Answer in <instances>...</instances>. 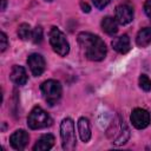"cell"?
Returning <instances> with one entry per match:
<instances>
[{
  "instance_id": "cell-10",
  "label": "cell",
  "mask_w": 151,
  "mask_h": 151,
  "mask_svg": "<svg viewBox=\"0 0 151 151\" xmlns=\"http://www.w3.org/2000/svg\"><path fill=\"white\" fill-rule=\"evenodd\" d=\"M28 140H29V136L25 130H17L9 137L11 146L19 151L26 147V145L28 144Z\"/></svg>"
},
{
  "instance_id": "cell-7",
  "label": "cell",
  "mask_w": 151,
  "mask_h": 151,
  "mask_svg": "<svg viewBox=\"0 0 151 151\" xmlns=\"http://www.w3.org/2000/svg\"><path fill=\"white\" fill-rule=\"evenodd\" d=\"M130 119H131L132 125H133L136 129L142 130V129H145V127L150 124L151 117H150V113H149L146 110L137 107V109H134V110L132 111Z\"/></svg>"
},
{
  "instance_id": "cell-18",
  "label": "cell",
  "mask_w": 151,
  "mask_h": 151,
  "mask_svg": "<svg viewBox=\"0 0 151 151\" xmlns=\"http://www.w3.org/2000/svg\"><path fill=\"white\" fill-rule=\"evenodd\" d=\"M139 87L143 90V91H145V92H149L150 90H151V80H150V78L146 76V74H142L140 77H139Z\"/></svg>"
},
{
  "instance_id": "cell-4",
  "label": "cell",
  "mask_w": 151,
  "mask_h": 151,
  "mask_svg": "<svg viewBox=\"0 0 151 151\" xmlns=\"http://www.w3.org/2000/svg\"><path fill=\"white\" fill-rule=\"evenodd\" d=\"M40 90H41V93H42L45 101L51 106L55 105L61 98L63 88H61L60 83L57 80L50 79V80L44 81L40 86Z\"/></svg>"
},
{
  "instance_id": "cell-15",
  "label": "cell",
  "mask_w": 151,
  "mask_h": 151,
  "mask_svg": "<svg viewBox=\"0 0 151 151\" xmlns=\"http://www.w3.org/2000/svg\"><path fill=\"white\" fill-rule=\"evenodd\" d=\"M101 28L103 31L109 35H114L118 32V21L116 18L112 17H105L101 20Z\"/></svg>"
},
{
  "instance_id": "cell-3",
  "label": "cell",
  "mask_w": 151,
  "mask_h": 151,
  "mask_svg": "<svg viewBox=\"0 0 151 151\" xmlns=\"http://www.w3.org/2000/svg\"><path fill=\"white\" fill-rule=\"evenodd\" d=\"M60 137H61V145L65 151H72L76 147L77 139H76V131H74V123L71 118H64L60 123Z\"/></svg>"
},
{
  "instance_id": "cell-13",
  "label": "cell",
  "mask_w": 151,
  "mask_h": 151,
  "mask_svg": "<svg viewBox=\"0 0 151 151\" xmlns=\"http://www.w3.org/2000/svg\"><path fill=\"white\" fill-rule=\"evenodd\" d=\"M53 145H54V136L51 133H46L37 140V143L33 146V150L34 151H46V150H50Z\"/></svg>"
},
{
  "instance_id": "cell-11",
  "label": "cell",
  "mask_w": 151,
  "mask_h": 151,
  "mask_svg": "<svg viewBox=\"0 0 151 151\" xmlns=\"http://www.w3.org/2000/svg\"><path fill=\"white\" fill-rule=\"evenodd\" d=\"M9 78H11L12 83L15 84L17 86H22L28 80V76H27L26 70L19 65H14L12 67L11 73H9Z\"/></svg>"
},
{
  "instance_id": "cell-9",
  "label": "cell",
  "mask_w": 151,
  "mask_h": 151,
  "mask_svg": "<svg viewBox=\"0 0 151 151\" xmlns=\"http://www.w3.org/2000/svg\"><path fill=\"white\" fill-rule=\"evenodd\" d=\"M116 20L120 25H127L133 20V8L127 5L123 4L117 6L116 8Z\"/></svg>"
},
{
  "instance_id": "cell-14",
  "label": "cell",
  "mask_w": 151,
  "mask_h": 151,
  "mask_svg": "<svg viewBox=\"0 0 151 151\" xmlns=\"http://www.w3.org/2000/svg\"><path fill=\"white\" fill-rule=\"evenodd\" d=\"M78 132L80 136V139L84 143H87L91 138V126H90V122L87 118L81 117L78 120Z\"/></svg>"
},
{
  "instance_id": "cell-22",
  "label": "cell",
  "mask_w": 151,
  "mask_h": 151,
  "mask_svg": "<svg viewBox=\"0 0 151 151\" xmlns=\"http://www.w3.org/2000/svg\"><path fill=\"white\" fill-rule=\"evenodd\" d=\"M144 11H145V14L151 19V0H146L145 4H144Z\"/></svg>"
},
{
  "instance_id": "cell-12",
  "label": "cell",
  "mask_w": 151,
  "mask_h": 151,
  "mask_svg": "<svg viewBox=\"0 0 151 151\" xmlns=\"http://www.w3.org/2000/svg\"><path fill=\"white\" fill-rule=\"evenodd\" d=\"M111 45L113 47L114 51H117L118 53H122V54H125L130 51L131 48V44H130V38L124 34V35H120L118 38H114L112 41H111Z\"/></svg>"
},
{
  "instance_id": "cell-19",
  "label": "cell",
  "mask_w": 151,
  "mask_h": 151,
  "mask_svg": "<svg viewBox=\"0 0 151 151\" xmlns=\"http://www.w3.org/2000/svg\"><path fill=\"white\" fill-rule=\"evenodd\" d=\"M32 41L34 44H40L42 41V28L40 26H37L33 31H32Z\"/></svg>"
},
{
  "instance_id": "cell-2",
  "label": "cell",
  "mask_w": 151,
  "mask_h": 151,
  "mask_svg": "<svg viewBox=\"0 0 151 151\" xmlns=\"http://www.w3.org/2000/svg\"><path fill=\"white\" fill-rule=\"evenodd\" d=\"M107 137L111 138L112 143L116 145H123L129 140L130 130L119 116L116 117V119L111 123L110 127L107 129Z\"/></svg>"
},
{
  "instance_id": "cell-6",
  "label": "cell",
  "mask_w": 151,
  "mask_h": 151,
  "mask_svg": "<svg viewBox=\"0 0 151 151\" xmlns=\"http://www.w3.org/2000/svg\"><path fill=\"white\" fill-rule=\"evenodd\" d=\"M50 44L53 51L60 57H65L70 52V44L65 34L55 26H53L50 31Z\"/></svg>"
},
{
  "instance_id": "cell-8",
  "label": "cell",
  "mask_w": 151,
  "mask_h": 151,
  "mask_svg": "<svg viewBox=\"0 0 151 151\" xmlns=\"http://www.w3.org/2000/svg\"><path fill=\"white\" fill-rule=\"evenodd\" d=\"M27 64H28L29 70L34 77L41 76L42 72L45 71V67H46V63H45L44 57L41 54H38V53H32L31 55H28Z\"/></svg>"
},
{
  "instance_id": "cell-20",
  "label": "cell",
  "mask_w": 151,
  "mask_h": 151,
  "mask_svg": "<svg viewBox=\"0 0 151 151\" xmlns=\"http://www.w3.org/2000/svg\"><path fill=\"white\" fill-rule=\"evenodd\" d=\"M8 47V40H7V35L1 32L0 33V51L5 52V50Z\"/></svg>"
},
{
  "instance_id": "cell-21",
  "label": "cell",
  "mask_w": 151,
  "mask_h": 151,
  "mask_svg": "<svg viewBox=\"0 0 151 151\" xmlns=\"http://www.w3.org/2000/svg\"><path fill=\"white\" fill-rule=\"evenodd\" d=\"M110 1H111V0H92L93 5H94L97 8H99V9H103L104 7H106V6L110 4Z\"/></svg>"
},
{
  "instance_id": "cell-24",
  "label": "cell",
  "mask_w": 151,
  "mask_h": 151,
  "mask_svg": "<svg viewBox=\"0 0 151 151\" xmlns=\"http://www.w3.org/2000/svg\"><path fill=\"white\" fill-rule=\"evenodd\" d=\"M1 2H2V6H1V11H4V9L6 8V0H1Z\"/></svg>"
},
{
  "instance_id": "cell-5",
  "label": "cell",
  "mask_w": 151,
  "mask_h": 151,
  "mask_svg": "<svg viewBox=\"0 0 151 151\" xmlns=\"http://www.w3.org/2000/svg\"><path fill=\"white\" fill-rule=\"evenodd\" d=\"M51 124H52V118L40 106H35L27 117V125L32 130L44 129L50 126Z\"/></svg>"
},
{
  "instance_id": "cell-16",
  "label": "cell",
  "mask_w": 151,
  "mask_h": 151,
  "mask_svg": "<svg viewBox=\"0 0 151 151\" xmlns=\"http://www.w3.org/2000/svg\"><path fill=\"white\" fill-rule=\"evenodd\" d=\"M136 44L139 47H146L149 44H151V27L142 28L137 37H136Z\"/></svg>"
},
{
  "instance_id": "cell-1",
  "label": "cell",
  "mask_w": 151,
  "mask_h": 151,
  "mask_svg": "<svg viewBox=\"0 0 151 151\" xmlns=\"http://www.w3.org/2000/svg\"><path fill=\"white\" fill-rule=\"evenodd\" d=\"M78 42L87 59L92 61H100L105 58L106 45L98 35L90 32H81L78 34Z\"/></svg>"
},
{
  "instance_id": "cell-17",
  "label": "cell",
  "mask_w": 151,
  "mask_h": 151,
  "mask_svg": "<svg viewBox=\"0 0 151 151\" xmlns=\"http://www.w3.org/2000/svg\"><path fill=\"white\" fill-rule=\"evenodd\" d=\"M18 35L20 39L22 40H27L32 37V31H31V27L28 24H21L19 27H18Z\"/></svg>"
},
{
  "instance_id": "cell-23",
  "label": "cell",
  "mask_w": 151,
  "mask_h": 151,
  "mask_svg": "<svg viewBox=\"0 0 151 151\" xmlns=\"http://www.w3.org/2000/svg\"><path fill=\"white\" fill-rule=\"evenodd\" d=\"M80 7H81L83 12H86V13H88V12L91 11L90 6H88V5L86 4V2H84V1H80Z\"/></svg>"
},
{
  "instance_id": "cell-25",
  "label": "cell",
  "mask_w": 151,
  "mask_h": 151,
  "mask_svg": "<svg viewBox=\"0 0 151 151\" xmlns=\"http://www.w3.org/2000/svg\"><path fill=\"white\" fill-rule=\"evenodd\" d=\"M45 1H53V0H45Z\"/></svg>"
}]
</instances>
